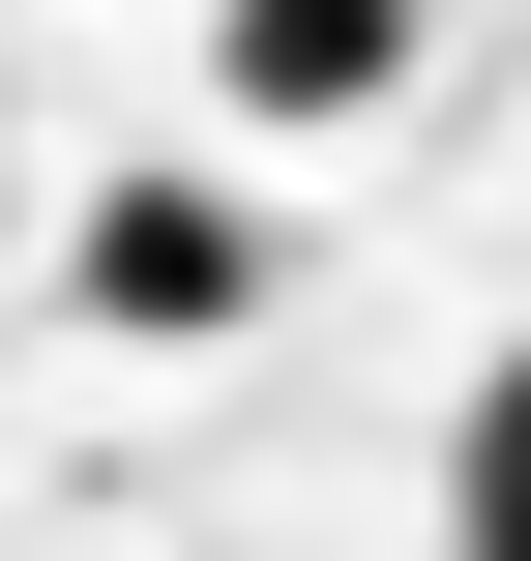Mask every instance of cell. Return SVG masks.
Returning <instances> with one entry per match:
<instances>
[{
    "instance_id": "obj_1",
    "label": "cell",
    "mask_w": 531,
    "mask_h": 561,
    "mask_svg": "<svg viewBox=\"0 0 531 561\" xmlns=\"http://www.w3.org/2000/svg\"><path fill=\"white\" fill-rule=\"evenodd\" d=\"M236 296H266V207H236V178H118V207H89V325L177 355V325H236Z\"/></svg>"
},
{
    "instance_id": "obj_2",
    "label": "cell",
    "mask_w": 531,
    "mask_h": 561,
    "mask_svg": "<svg viewBox=\"0 0 531 561\" xmlns=\"http://www.w3.org/2000/svg\"><path fill=\"white\" fill-rule=\"evenodd\" d=\"M207 89L296 148V118H384L414 89V0H207Z\"/></svg>"
},
{
    "instance_id": "obj_3",
    "label": "cell",
    "mask_w": 531,
    "mask_h": 561,
    "mask_svg": "<svg viewBox=\"0 0 531 561\" xmlns=\"http://www.w3.org/2000/svg\"><path fill=\"white\" fill-rule=\"evenodd\" d=\"M443 561H531V355L473 385V444H443Z\"/></svg>"
}]
</instances>
